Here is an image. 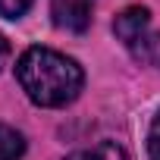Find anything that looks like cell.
<instances>
[{
	"label": "cell",
	"instance_id": "cell-4",
	"mask_svg": "<svg viewBox=\"0 0 160 160\" xmlns=\"http://www.w3.org/2000/svg\"><path fill=\"white\" fill-rule=\"evenodd\" d=\"M66 160H126V151L116 141H101L94 148H82V151L69 154Z\"/></svg>",
	"mask_w": 160,
	"mask_h": 160
},
{
	"label": "cell",
	"instance_id": "cell-5",
	"mask_svg": "<svg viewBox=\"0 0 160 160\" xmlns=\"http://www.w3.org/2000/svg\"><path fill=\"white\" fill-rule=\"evenodd\" d=\"M25 154V138L13 126L0 122V160H19Z\"/></svg>",
	"mask_w": 160,
	"mask_h": 160
},
{
	"label": "cell",
	"instance_id": "cell-1",
	"mask_svg": "<svg viewBox=\"0 0 160 160\" xmlns=\"http://www.w3.org/2000/svg\"><path fill=\"white\" fill-rule=\"evenodd\" d=\"M16 78L25 98L38 107H66L85 85L82 66L50 47H28L16 63Z\"/></svg>",
	"mask_w": 160,
	"mask_h": 160
},
{
	"label": "cell",
	"instance_id": "cell-7",
	"mask_svg": "<svg viewBox=\"0 0 160 160\" xmlns=\"http://www.w3.org/2000/svg\"><path fill=\"white\" fill-rule=\"evenodd\" d=\"M32 7V0H0V16L3 19H19Z\"/></svg>",
	"mask_w": 160,
	"mask_h": 160
},
{
	"label": "cell",
	"instance_id": "cell-6",
	"mask_svg": "<svg viewBox=\"0 0 160 160\" xmlns=\"http://www.w3.org/2000/svg\"><path fill=\"white\" fill-rule=\"evenodd\" d=\"M148 160H160V110L148 129Z\"/></svg>",
	"mask_w": 160,
	"mask_h": 160
},
{
	"label": "cell",
	"instance_id": "cell-3",
	"mask_svg": "<svg viewBox=\"0 0 160 160\" xmlns=\"http://www.w3.org/2000/svg\"><path fill=\"white\" fill-rule=\"evenodd\" d=\"M94 0H50V19L63 32H85L91 25Z\"/></svg>",
	"mask_w": 160,
	"mask_h": 160
},
{
	"label": "cell",
	"instance_id": "cell-2",
	"mask_svg": "<svg viewBox=\"0 0 160 160\" xmlns=\"http://www.w3.org/2000/svg\"><path fill=\"white\" fill-rule=\"evenodd\" d=\"M113 32H116V38L122 41V47L132 53V50L148 38V32H151V13H148L144 7H129V10H122V13L113 19Z\"/></svg>",
	"mask_w": 160,
	"mask_h": 160
},
{
	"label": "cell",
	"instance_id": "cell-8",
	"mask_svg": "<svg viewBox=\"0 0 160 160\" xmlns=\"http://www.w3.org/2000/svg\"><path fill=\"white\" fill-rule=\"evenodd\" d=\"M7 60H10V41H7L3 35H0V69L7 66Z\"/></svg>",
	"mask_w": 160,
	"mask_h": 160
}]
</instances>
